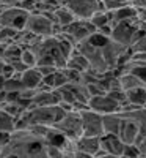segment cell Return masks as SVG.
I'll return each mask as SVG.
<instances>
[{
  "mask_svg": "<svg viewBox=\"0 0 146 158\" xmlns=\"http://www.w3.org/2000/svg\"><path fill=\"white\" fill-rule=\"evenodd\" d=\"M75 51L80 52V54L88 60V63H90V71L94 73L96 76L102 77V76H105V74L115 73V71L110 70L109 63L105 62L104 54H102V49L98 48V46H94L93 43H90V40L79 43V44L75 46Z\"/></svg>",
  "mask_w": 146,
  "mask_h": 158,
  "instance_id": "obj_2",
  "label": "cell"
},
{
  "mask_svg": "<svg viewBox=\"0 0 146 158\" xmlns=\"http://www.w3.org/2000/svg\"><path fill=\"white\" fill-rule=\"evenodd\" d=\"M127 71H130V73L137 74L138 77H141L143 81H144V84H146V62H143V60H132L129 65H126V67L116 70L115 74L118 76V74L127 73Z\"/></svg>",
  "mask_w": 146,
  "mask_h": 158,
  "instance_id": "obj_22",
  "label": "cell"
},
{
  "mask_svg": "<svg viewBox=\"0 0 146 158\" xmlns=\"http://www.w3.org/2000/svg\"><path fill=\"white\" fill-rule=\"evenodd\" d=\"M75 150L86 153L90 156H94L101 150V138H91V136L79 138L75 141Z\"/></svg>",
  "mask_w": 146,
  "mask_h": 158,
  "instance_id": "obj_14",
  "label": "cell"
},
{
  "mask_svg": "<svg viewBox=\"0 0 146 158\" xmlns=\"http://www.w3.org/2000/svg\"><path fill=\"white\" fill-rule=\"evenodd\" d=\"M5 65H6V63H5V60H3L2 57H0V74L3 73V68H5Z\"/></svg>",
  "mask_w": 146,
  "mask_h": 158,
  "instance_id": "obj_40",
  "label": "cell"
},
{
  "mask_svg": "<svg viewBox=\"0 0 146 158\" xmlns=\"http://www.w3.org/2000/svg\"><path fill=\"white\" fill-rule=\"evenodd\" d=\"M138 135H140V128L132 120L123 117V125H121V131H119V139H121L126 146H134Z\"/></svg>",
  "mask_w": 146,
  "mask_h": 158,
  "instance_id": "obj_15",
  "label": "cell"
},
{
  "mask_svg": "<svg viewBox=\"0 0 146 158\" xmlns=\"http://www.w3.org/2000/svg\"><path fill=\"white\" fill-rule=\"evenodd\" d=\"M29 16H30V13L19 6L3 8L0 11V24L5 25V27L16 29V30H24L25 24L29 21Z\"/></svg>",
  "mask_w": 146,
  "mask_h": 158,
  "instance_id": "obj_9",
  "label": "cell"
},
{
  "mask_svg": "<svg viewBox=\"0 0 146 158\" xmlns=\"http://www.w3.org/2000/svg\"><path fill=\"white\" fill-rule=\"evenodd\" d=\"M72 158H93V156H90V155H86V153H82V152H75Z\"/></svg>",
  "mask_w": 146,
  "mask_h": 158,
  "instance_id": "obj_38",
  "label": "cell"
},
{
  "mask_svg": "<svg viewBox=\"0 0 146 158\" xmlns=\"http://www.w3.org/2000/svg\"><path fill=\"white\" fill-rule=\"evenodd\" d=\"M82 117V130L83 136H91V138H102L104 136V125H102V115L88 109L79 111Z\"/></svg>",
  "mask_w": 146,
  "mask_h": 158,
  "instance_id": "obj_10",
  "label": "cell"
},
{
  "mask_svg": "<svg viewBox=\"0 0 146 158\" xmlns=\"http://www.w3.org/2000/svg\"><path fill=\"white\" fill-rule=\"evenodd\" d=\"M11 136L13 133H5V131H0V149L8 146V144L11 142Z\"/></svg>",
  "mask_w": 146,
  "mask_h": 158,
  "instance_id": "obj_33",
  "label": "cell"
},
{
  "mask_svg": "<svg viewBox=\"0 0 146 158\" xmlns=\"http://www.w3.org/2000/svg\"><path fill=\"white\" fill-rule=\"evenodd\" d=\"M90 22L94 25V27L99 30L102 27H107V25H112V15L109 11H98L96 15H93V18L90 19Z\"/></svg>",
  "mask_w": 146,
  "mask_h": 158,
  "instance_id": "obj_26",
  "label": "cell"
},
{
  "mask_svg": "<svg viewBox=\"0 0 146 158\" xmlns=\"http://www.w3.org/2000/svg\"><path fill=\"white\" fill-rule=\"evenodd\" d=\"M66 68H71V70H75V71L83 73V71H88V70H90V63H88V60L80 54V52L75 51L74 54L69 57Z\"/></svg>",
  "mask_w": 146,
  "mask_h": 158,
  "instance_id": "obj_25",
  "label": "cell"
},
{
  "mask_svg": "<svg viewBox=\"0 0 146 158\" xmlns=\"http://www.w3.org/2000/svg\"><path fill=\"white\" fill-rule=\"evenodd\" d=\"M24 115L29 118V122L32 125L54 127L66 115V111L60 106V104H57V106H35V108L29 109Z\"/></svg>",
  "mask_w": 146,
  "mask_h": 158,
  "instance_id": "obj_3",
  "label": "cell"
},
{
  "mask_svg": "<svg viewBox=\"0 0 146 158\" xmlns=\"http://www.w3.org/2000/svg\"><path fill=\"white\" fill-rule=\"evenodd\" d=\"M130 5L135 10H143V8H146V0H132Z\"/></svg>",
  "mask_w": 146,
  "mask_h": 158,
  "instance_id": "obj_35",
  "label": "cell"
},
{
  "mask_svg": "<svg viewBox=\"0 0 146 158\" xmlns=\"http://www.w3.org/2000/svg\"><path fill=\"white\" fill-rule=\"evenodd\" d=\"M126 144L119 139V136H113V135H104L101 138V149L105 153H110L115 156H121L124 152Z\"/></svg>",
  "mask_w": 146,
  "mask_h": 158,
  "instance_id": "obj_13",
  "label": "cell"
},
{
  "mask_svg": "<svg viewBox=\"0 0 146 158\" xmlns=\"http://www.w3.org/2000/svg\"><path fill=\"white\" fill-rule=\"evenodd\" d=\"M21 60L27 65L29 68H36V67H38V57H36V54H35L30 48H25V49L22 51Z\"/></svg>",
  "mask_w": 146,
  "mask_h": 158,
  "instance_id": "obj_29",
  "label": "cell"
},
{
  "mask_svg": "<svg viewBox=\"0 0 146 158\" xmlns=\"http://www.w3.org/2000/svg\"><path fill=\"white\" fill-rule=\"evenodd\" d=\"M93 158H119V156H115V155H110V153H105L102 149L98 152V155H94Z\"/></svg>",
  "mask_w": 146,
  "mask_h": 158,
  "instance_id": "obj_36",
  "label": "cell"
},
{
  "mask_svg": "<svg viewBox=\"0 0 146 158\" xmlns=\"http://www.w3.org/2000/svg\"><path fill=\"white\" fill-rule=\"evenodd\" d=\"M5 81H6V79H5L2 74H0V92L5 90Z\"/></svg>",
  "mask_w": 146,
  "mask_h": 158,
  "instance_id": "obj_39",
  "label": "cell"
},
{
  "mask_svg": "<svg viewBox=\"0 0 146 158\" xmlns=\"http://www.w3.org/2000/svg\"><path fill=\"white\" fill-rule=\"evenodd\" d=\"M36 68L39 70V73H41L43 77H47V76H50V74H54V73L60 71L57 67H36Z\"/></svg>",
  "mask_w": 146,
  "mask_h": 158,
  "instance_id": "obj_32",
  "label": "cell"
},
{
  "mask_svg": "<svg viewBox=\"0 0 146 158\" xmlns=\"http://www.w3.org/2000/svg\"><path fill=\"white\" fill-rule=\"evenodd\" d=\"M98 32V29L93 25L90 21H75L74 24H71L69 27L63 29V33L61 36H64L66 40H69L72 44H79L82 41H86L90 40L91 35H94Z\"/></svg>",
  "mask_w": 146,
  "mask_h": 158,
  "instance_id": "obj_7",
  "label": "cell"
},
{
  "mask_svg": "<svg viewBox=\"0 0 146 158\" xmlns=\"http://www.w3.org/2000/svg\"><path fill=\"white\" fill-rule=\"evenodd\" d=\"M11 67L14 68L16 74H22V73H24L25 70H29V67H27V65H25V63H24L22 60H19V62H16V63H13Z\"/></svg>",
  "mask_w": 146,
  "mask_h": 158,
  "instance_id": "obj_34",
  "label": "cell"
},
{
  "mask_svg": "<svg viewBox=\"0 0 146 158\" xmlns=\"http://www.w3.org/2000/svg\"><path fill=\"white\" fill-rule=\"evenodd\" d=\"M102 54H104V59L105 62L109 63V67L112 71H116L118 70V65H119V59L123 57V54L129 49V48H124L121 44L115 43L113 40H109L107 43H105L102 48Z\"/></svg>",
  "mask_w": 146,
  "mask_h": 158,
  "instance_id": "obj_12",
  "label": "cell"
},
{
  "mask_svg": "<svg viewBox=\"0 0 146 158\" xmlns=\"http://www.w3.org/2000/svg\"><path fill=\"white\" fill-rule=\"evenodd\" d=\"M0 25H2V24H0Z\"/></svg>",
  "mask_w": 146,
  "mask_h": 158,
  "instance_id": "obj_42",
  "label": "cell"
},
{
  "mask_svg": "<svg viewBox=\"0 0 146 158\" xmlns=\"http://www.w3.org/2000/svg\"><path fill=\"white\" fill-rule=\"evenodd\" d=\"M132 54H146V35L140 36L137 41L130 46Z\"/></svg>",
  "mask_w": 146,
  "mask_h": 158,
  "instance_id": "obj_30",
  "label": "cell"
},
{
  "mask_svg": "<svg viewBox=\"0 0 146 158\" xmlns=\"http://www.w3.org/2000/svg\"><path fill=\"white\" fill-rule=\"evenodd\" d=\"M112 100H115L116 103H119V104H121V106H123V104L126 103V92L121 89V90H113V92H109V94H107Z\"/></svg>",
  "mask_w": 146,
  "mask_h": 158,
  "instance_id": "obj_31",
  "label": "cell"
},
{
  "mask_svg": "<svg viewBox=\"0 0 146 158\" xmlns=\"http://www.w3.org/2000/svg\"><path fill=\"white\" fill-rule=\"evenodd\" d=\"M88 108L91 111H94L101 115H107V114H115V112H121V104L112 100L109 95H98V97H91L88 101Z\"/></svg>",
  "mask_w": 146,
  "mask_h": 158,
  "instance_id": "obj_11",
  "label": "cell"
},
{
  "mask_svg": "<svg viewBox=\"0 0 146 158\" xmlns=\"http://www.w3.org/2000/svg\"><path fill=\"white\" fill-rule=\"evenodd\" d=\"M54 27H55V24L46 15H41V13H30L29 21L25 24V30L39 38L54 36Z\"/></svg>",
  "mask_w": 146,
  "mask_h": 158,
  "instance_id": "obj_8",
  "label": "cell"
},
{
  "mask_svg": "<svg viewBox=\"0 0 146 158\" xmlns=\"http://www.w3.org/2000/svg\"><path fill=\"white\" fill-rule=\"evenodd\" d=\"M140 153H141V156H146V136L143 138V142L140 144Z\"/></svg>",
  "mask_w": 146,
  "mask_h": 158,
  "instance_id": "obj_37",
  "label": "cell"
},
{
  "mask_svg": "<svg viewBox=\"0 0 146 158\" xmlns=\"http://www.w3.org/2000/svg\"><path fill=\"white\" fill-rule=\"evenodd\" d=\"M0 158H19L16 153H6V155H2Z\"/></svg>",
  "mask_w": 146,
  "mask_h": 158,
  "instance_id": "obj_41",
  "label": "cell"
},
{
  "mask_svg": "<svg viewBox=\"0 0 146 158\" xmlns=\"http://www.w3.org/2000/svg\"><path fill=\"white\" fill-rule=\"evenodd\" d=\"M6 153H16L19 158H49L46 138H38L29 130L14 131L11 142L0 149V156Z\"/></svg>",
  "mask_w": 146,
  "mask_h": 158,
  "instance_id": "obj_1",
  "label": "cell"
},
{
  "mask_svg": "<svg viewBox=\"0 0 146 158\" xmlns=\"http://www.w3.org/2000/svg\"><path fill=\"white\" fill-rule=\"evenodd\" d=\"M19 35V30L11 29V27H5V25H0V43L2 44H11L16 41V38Z\"/></svg>",
  "mask_w": 146,
  "mask_h": 158,
  "instance_id": "obj_27",
  "label": "cell"
},
{
  "mask_svg": "<svg viewBox=\"0 0 146 158\" xmlns=\"http://www.w3.org/2000/svg\"><path fill=\"white\" fill-rule=\"evenodd\" d=\"M21 81H22L25 89L35 90V89L39 87V84L43 82V76H41V73H39L38 68H29L21 74Z\"/></svg>",
  "mask_w": 146,
  "mask_h": 158,
  "instance_id": "obj_18",
  "label": "cell"
},
{
  "mask_svg": "<svg viewBox=\"0 0 146 158\" xmlns=\"http://www.w3.org/2000/svg\"><path fill=\"white\" fill-rule=\"evenodd\" d=\"M118 77H119V82H121V87H123L124 92H129V90H132V89H138V87H146V84H144L143 79L138 77V76L134 74V73H130V71L118 74Z\"/></svg>",
  "mask_w": 146,
  "mask_h": 158,
  "instance_id": "obj_20",
  "label": "cell"
},
{
  "mask_svg": "<svg viewBox=\"0 0 146 158\" xmlns=\"http://www.w3.org/2000/svg\"><path fill=\"white\" fill-rule=\"evenodd\" d=\"M121 115L124 118L132 120L140 128V135L146 136V108H134L129 111H123Z\"/></svg>",
  "mask_w": 146,
  "mask_h": 158,
  "instance_id": "obj_17",
  "label": "cell"
},
{
  "mask_svg": "<svg viewBox=\"0 0 146 158\" xmlns=\"http://www.w3.org/2000/svg\"><path fill=\"white\" fill-rule=\"evenodd\" d=\"M66 8H68L79 21H90L93 15L98 11H102V0H66ZM105 11V10H104Z\"/></svg>",
  "mask_w": 146,
  "mask_h": 158,
  "instance_id": "obj_6",
  "label": "cell"
},
{
  "mask_svg": "<svg viewBox=\"0 0 146 158\" xmlns=\"http://www.w3.org/2000/svg\"><path fill=\"white\" fill-rule=\"evenodd\" d=\"M102 125H104V135L119 136L121 125H123V115H121V112L102 115Z\"/></svg>",
  "mask_w": 146,
  "mask_h": 158,
  "instance_id": "obj_16",
  "label": "cell"
},
{
  "mask_svg": "<svg viewBox=\"0 0 146 158\" xmlns=\"http://www.w3.org/2000/svg\"><path fill=\"white\" fill-rule=\"evenodd\" d=\"M110 13V11H109ZM112 27L118 22H127V21H134L137 19V10L132 6V5H127V6H123L116 11H112Z\"/></svg>",
  "mask_w": 146,
  "mask_h": 158,
  "instance_id": "obj_19",
  "label": "cell"
},
{
  "mask_svg": "<svg viewBox=\"0 0 146 158\" xmlns=\"http://www.w3.org/2000/svg\"><path fill=\"white\" fill-rule=\"evenodd\" d=\"M135 21H127V22H118L112 27V36L110 40H113L115 43L121 44L124 48H130L134 44L140 36H143L144 33H141L137 25H135Z\"/></svg>",
  "mask_w": 146,
  "mask_h": 158,
  "instance_id": "obj_4",
  "label": "cell"
},
{
  "mask_svg": "<svg viewBox=\"0 0 146 158\" xmlns=\"http://www.w3.org/2000/svg\"><path fill=\"white\" fill-rule=\"evenodd\" d=\"M126 103L135 108H146V87H138L126 92Z\"/></svg>",
  "mask_w": 146,
  "mask_h": 158,
  "instance_id": "obj_21",
  "label": "cell"
},
{
  "mask_svg": "<svg viewBox=\"0 0 146 158\" xmlns=\"http://www.w3.org/2000/svg\"><path fill=\"white\" fill-rule=\"evenodd\" d=\"M5 90L6 92H22V90H25V87L21 81V74H16V76L6 79L5 81Z\"/></svg>",
  "mask_w": 146,
  "mask_h": 158,
  "instance_id": "obj_28",
  "label": "cell"
},
{
  "mask_svg": "<svg viewBox=\"0 0 146 158\" xmlns=\"http://www.w3.org/2000/svg\"><path fill=\"white\" fill-rule=\"evenodd\" d=\"M55 18H57V25H60L63 29L69 27L71 24H74L77 21V18L66 6H58L55 10Z\"/></svg>",
  "mask_w": 146,
  "mask_h": 158,
  "instance_id": "obj_24",
  "label": "cell"
},
{
  "mask_svg": "<svg viewBox=\"0 0 146 158\" xmlns=\"http://www.w3.org/2000/svg\"><path fill=\"white\" fill-rule=\"evenodd\" d=\"M55 130H58L63 136H66L71 141H77L79 138L83 136L82 130V117L79 111H71L66 112V115L61 118L58 123L54 125Z\"/></svg>",
  "mask_w": 146,
  "mask_h": 158,
  "instance_id": "obj_5",
  "label": "cell"
},
{
  "mask_svg": "<svg viewBox=\"0 0 146 158\" xmlns=\"http://www.w3.org/2000/svg\"><path fill=\"white\" fill-rule=\"evenodd\" d=\"M22 51L24 48H21L19 44L16 43H11V44H6L3 48V54H2V59L5 60V63L8 65H13L21 60V56H22Z\"/></svg>",
  "mask_w": 146,
  "mask_h": 158,
  "instance_id": "obj_23",
  "label": "cell"
}]
</instances>
